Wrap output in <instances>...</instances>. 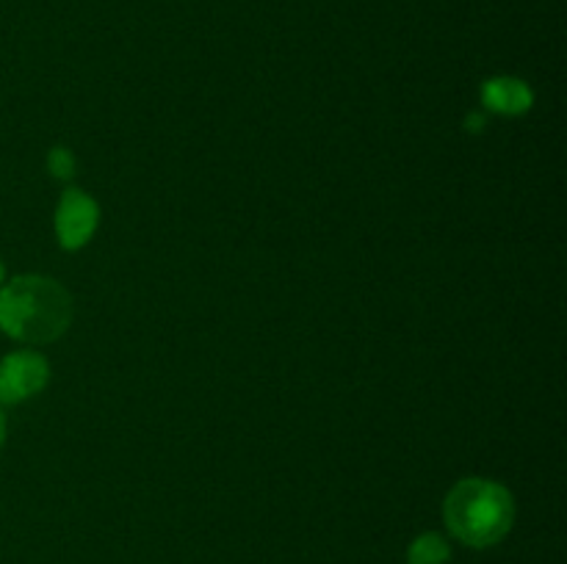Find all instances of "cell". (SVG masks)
<instances>
[{
    "label": "cell",
    "mask_w": 567,
    "mask_h": 564,
    "mask_svg": "<svg viewBox=\"0 0 567 564\" xmlns=\"http://www.w3.org/2000/svg\"><path fill=\"white\" fill-rule=\"evenodd\" d=\"M70 324V291L50 276H14L0 291V330L14 341L50 343L64 335Z\"/></svg>",
    "instance_id": "obj_1"
},
{
    "label": "cell",
    "mask_w": 567,
    "mask_h": 564,
    "mask_svg": "<svg viewBox=\"0 0 567 564\" xmlns=\"http://www.w3.org/2000/svg\"><path fill=\"white\" fill-rule=\"evenodd\" d=\"M446 525L471 547H491L509 534L515 523V498L491 479H463L446 495Z\"/></svg>",
    "instance_id": "obj_2"
},
{
    "label": "cell",
    "mask_w": 567,
    "mask_h": 564,
    "mask_svg": "<svg viewBox=\"0 0 567 564\" xmlns=\"http://www.w3.org/2000/svg\"><path fill=\"white\" fill-rule=\"evenodd\" d=\"M50 365L37 352H14L0 363V404H20L44 390Z\"/></svg>",
    "instance_id": "obj_3"
},
{
    "label": "cell",
    "mask_w": 567,
    "mask_h": 564,
    "mask_svg": "<svg viewBox=\"0 0 567 564\" xmlns=\"http://www.w3.org/2000/svg\"><path fill=\"white\" fill-rule=\"evenodd\" d=\"M100 208L86 191L81 188H70L61 197L59 210H55V236L64 249H81L86 247L89 238L97 230Z\"/></svg>",
    "instance_id": "obj_4"
},
{
    "label": "cell",
    "mask_w": 567,
    "mask_h": 564,
    "mask_svg": "<svg viewBox=\"0 0 567 564\" xmlns=\"http://www.w3.org/2000/svg\"><path fill=\"white\" fill-rule=\"evenodd\" d=\"M482 100L491 111H502V114H524L532 108V88L518 77H493L482 88Z\"/></svg>",
    "instance_id": "obj_5"
},
{
    "label": "cell",
    "mask_w": 567,
    "mask_h": 564,
    "mask_svg": "<svg viewBox=\"0 0 567 564\" xmlns=\"http://www.w3.org/2000/svg\"><path fill=\"white\" fill-rule=\"evenodd\" d=\"M449 556H452V547L441 534H421L408 551L410 564H446Z\"/></svg>",
    "instance_id": "obj_6"
},
{
    "label": "cell",
    "mask_w": 567,
    "mask_h": 564,
    "mask_svg": "<svg viewBox=\"0 0 567 564\" xmlns=\"http://www.w3.org/2000/svg\"><path fill=\"white\" fill-rule=\"evenodd\" d=\"M48 169L50 175L59 177V180H70L75 175V155L66 147H53L48 155Z\"/></svg>",
    "instance_id": "obj_7"
},
{
    "label": "cell",
    "mask_w": 567,
    "mask_h": 564,
    "mask_svg": "<svg viewBox=\"0 0 567 564\" xmlns=\"http://www.w3.org/2000/svg\"><path fill=\"white\" fill-rule=\"evenodd\" d=\"M482 125H485L482 116H471V130H482Z\"/></svg>",
    "instance_id": "obj_8"
},
{
    "label": "cell",
    "mask_w": 567,
    "mask_h": 564,
    "mask_svg": "<svg viewBox=\"0 0 567 564\" xmlns=\"http://www.w3.org/2000/svg\"><path fill=\"white\" fill-rule=\"evenodd\" d=\"M6 440V418H3V409H0V448H3Z\"/></svg>",
    "instance_id": "obj_9"
},
{
    "label": "cell",
    "mask_w": 567,
    "mask_h": 564,
    "mask_svg": "<svg viewBox=\"0 0 567 564\" xmlns=\"http://www.w3.org/2000/svg\"><path fill=\"white\" fill-rule=\"evenodd\" d=\"M0 280H3V263H0Z\"/></svg>",
    "instance_id": "obj_10"
}]
</instances>
